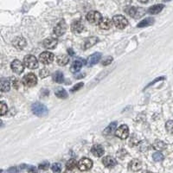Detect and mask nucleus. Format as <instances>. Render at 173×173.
Wrapping results in <instances>:
<instances>
[{"label": "nucleus", "instance_id": "f257e3e1", "mask_svg": "<svg viewBox=\"0 0 173 173\" xmlns=\"http://www.w3.org/2000/svg\"><path fill=\"white\" fill-rule=\"evenodd\" d=\"M31 110H32V113L38 117L45 116L48 113V109L47 108V107L39 102L34 103L31 107Z\"/></svg>", "mask_w": 173, "mask_h": 173}, {"label": "nucleus", "instance_id": "f03ea898", "mask_svg": "<svg viewBox=\"0 0 173 173\" xmlns=\"http://www.w3.org/2000/svg\"><path fill=\"white\" fill-rule=\"evenodd\" d=\"M22 83L25 86V87H29V88H31L36 86L37 83V78L36 76L32 74V73H30L25 75L23 79H22Z\"/></svg>", "mask_w": 173, "mask_h": 173}, {"label": "nucleus", "instance_id": "7ed1b4c3", "mask_svg": "<svg viewBox=\"0 0 173 173\" xmlns=\"http://www.w3.org/2000/svg\"><path fill=\"white\" fill-rule=\"evenodd\" d=\"M24 63L25 67L30 69H36L38 68V61L36 57L32 55H28L24 57Z\"/></svg>", "mask_w": 173, "mask_h": 173}, {"label": "nucleus", "instance_id": "20e7f679", "mask_svg": "<svg viewBox=\"0 0 173 173\" xmlns=\"http://www.w3.org/2000/svg\"><path fill=\"white\" fill-rule=\"evenodd\" d=\"M113 24L119 29H125L128 25V21L124 16L117 15L113 17Z\"/></svg>", "mask_w": 173, "mask_h": 173}, {"label": "nucleus", "instance_id": "39448f33", "mask_svg": "<svg viewBox=\"0 0 173 173\" xmlns=\"http://www.w3.org/2000/svg\"><path fill=\"white\" fill-rule=\"evenodd\" d=\"M86 18L91 24H99V22L101 21L102 16H101V14L99 11H89L87 14Z\"/></svg>", "mask_w": 173, "mask_h": 173}, {"label": "nucleus", "instance_id": "423d86ee", "mask_svg": "<svg viewBox=\"0 0 173 173\" xmlns=\"http://www.w3.org/2000/svg\"><path fill=\"white\" fill-rule=\"evenodd\" d=\"M115 135L121 139H125L129 135V128L126 125H121L115 130Z\"/></svg>", "mask_w": 173, "mask_h": 173}, {"label": "nucleus", "instance_id": "0eeeda50", "mask_svg": "<svg viewBox=\"0 0 173 173\" xmlns=\"http://www.w3.org/2000/svg\"><path fill=\"white\" fill-rule=\"evenodd\" d=\"M93 166V161L91 159H89L88 157H82L81 160L78 163V168L82 171H89L92 168Z\"/></svg>", "mask_w": 173, "mask_h": 173}, {"label": "nucleus", "instance_id": "6e6552de", "mask_svg": "<svg viewBox=\"0 0 173 173\" xmlns=\"http://www.w3.org/2000/svg\"><path fill=\"white\" fill-rule=\"evenodd\" d=\"M67 31V24L64 21H60L54 28V34L57 36H61Z\"/></svg>", "mask_w": 173, "mask_h": 173}, {"label": "nucleus", "instance_id": "1a4fd4ad", "mask_svg": "<svg viewBox=\"0 0 173 173\" xmlns=\"http://www.w3.org/2000/svg\"><path fill=\"white\" fill-rule=\"evenodd\" d=\"M55 59L54 54L48 51H44V52L41 53L39 56V60L43 64H50Z\"/></svg>", "mask_w": 173, "mask_h": 173}, {"label": "nucleus", "instance_id": "9d476101", "mask_svg": "<svg viewBox=\"0 0 173 173\" xmlns=\"http://www.w3.org/2000/svg\"><path fill=\"white\" fill-rule=\"evenodd\" d=\"M24 63H23L21 61L19 60H14L11 64L12 71L14 73H16L17 75H20L21 73L24 72Z\"/></svg>", "mask_w": 173, "mask_h": 173}, {"label": "nucleus", "instance_id": "9b49d317", "mask_svg": "<svg viewBox=\"0 0 173 173\" xmlns=\"http://www.w3.org/2000/svg\"><path fill=\"white\" fill-rule=\"evenodd\" d=\"M84 30V24L81 20H75L71 24V30L74 33H81Z\"/></svg>", "mask_w": 173, "mask_h": 173}, {"label": "nucleus", "instance_id": "f8f14e48", "mask_svg": "<svg viewBox=\"0 0 173 173\" xmlns=\"http://www.w3.org/2000/svg\"><path fill=\"white\" fill-rule=\"evenodd\" d=\"M43 45L44 48H48V49H54L57 46V40L53 37L46 38L43 42Z\"/></svg>", "mask_w": 173, "mask_h": 173}, {"label": "nucleus", "instance_id": "ddd939ff", "mask_svg": "<svg viewBox=\"0 0 173 173\" xmlns=\"http://www.w3.org/2000/svg\"><path fill=\"white\" fill-rule=\"evenodd\" d=\"M98 25L101 30H109L113 25V20L111 21V19H109L107 17H102Z\"/></svg>", "mask_w": 173, "mask_h": 173}, {"label": "nucleus", "instance_id": "4468645a", "mask_svg": "<svg viewBox=\"0 0 173 173\" xmlns=\"http://www.w3.org/2000/svg\"><path fill=\"white\" fill-rule=\"evenodd\" d=\"M101 59V53L100 52L93 53L92 56L89 57V60H88V65H89V66H93L94 64H96L97 62H99Z\"/></svg>", "mask_w": 173, "mask_h": 173}, {"label": "nucleus", "instance_id": "2eb2a0df", "mask_svg": "<svg viewBox=\"0 0 173 173\" xmlns=\"http://www.w3.org/2000/svg\"><path fill=\"white\" fill-rule=\"evenodd\" d=\"M26 45V41L24 37H16L13 41V46L17 49H23Z\"/></svg>", "mask_w": 173, "mask_h": 173}, {"label": "nucleus", "instance_id": "dca6fc26", "mask_svg": "<svg viewBox=\"0 0 173 173\" xmlns=\"http://www.w3.org/2000/svg\"><path fill=\"white\" fill-rule=\"evenodd\" d=\"M102 163L106 167H108V168H112L113 166H115L117 164L116 160L111 156H106V157H103Z\"/></svg>", "mask_w": 173, "mask_h": 173}, {"label": "nucleus", "instance_id": "f3484780", "mask_svg": "<svg viewBox=\"0 0 173 173\" xmlns=\"http://www.w3.org/2000/svg\"><path fill=\"white\" fill-rule=\"evenodd\" d=\"M91 153H93V156L100 157L103 156V154H104V148L100 145H94L91 149Z\"/></svg>", "mask_w": 173, "mask_h": 173}, {"label": "nucleus", "instance_id": "a211bd4d", "mask_svg": "<svg viewBox=\"0 0 173 173\" xmlns=\"http://www.w3.org/2000/svg\"><path fill=\"white\" fill-rule=\"evenodd\" d=\"M129 170L133 171H138L141 169L142 167V164L140 161H139L138 159H133L129 163Z\"/></svg>", "mask_w": 173, "mask_h": 173}, {"label": "nucleus", "instance_id": "6ab92c4d", "mask_svg": "<svg viewBox=\"0 0 173 173\" xmlns=\"http://www.w3.org/2000/svg\"><path fill=\"white\" fill-rule=\"evenodd\" d=\"M99 41V38L98 37H95V36H91V37H89L87 40L85 41L84 43V49H88V48H91L93 45H95L98 43Z\"/></svg>", "mask_w": 173, "mask_h": 173}, {"label": "nucleus", "instance_id": "aec40b11", "mask_svg": "<svg viewBox=\"0 0 173 173\" xmlns=\"http://www.w3.org/2000/svg\"><path fill=\"white\" fill-rule=\"evenodd\" d=\"M154 24V19L153 17H146L145 19H143L138 24V28H145V27H148L151 26L152 24Z\"/></svg>", "mask_w": 173, "mask_h": 173}, {"label": "nucleus", "instance_id": "412c9836", "mask_svg": "<svg viewBox=\"0 0 173 173\" xmlns=\"http://www.w3.org/2000/svg\"><path fill=\"white\" fill-rule=\"evenodd\" d=\"M164 7H165L164 4H155V5L152 6V7H150V9L148 10V12L150 14H153V15L158 14L159 12L162 11V10L164 9Z\"/></svg>", "mask_w": 173, "mask_h": 173}, {"label": "nucleus", "instance_id": "4be33fe9", "mask_svg": "<svg viewBox=\"0 0 173 173\" xmlns=\"http://www.w3.org/2000/svg\"><path fill=\"white\" fill-rule=\"evenodd\" d=\"M0 86H1V91L2 92H8L11 89V83L8 79H1L0 81Z\"/></svg>", "mask_w": 173, "mask_h": 173}, {"label": "nucleus", "instance_id": "5701e85b", "mask_svg": "<svg viewBox=\"0 0 173 173\" xmlns=\"http://www.w3.org/2000/svg\"><path fill=\"white\" fill-rule=\"evenodd\" d=\"M81 67H82V61L81 60H75L73 61L72 65H71V68H70V70L73 73L78 72V71H80Z\"/></svg>", "mask_w": 173, "mask_h": 173}, {"label": "nucleus", "instance_id": "b1692460", "mask_svg": "<svg viewBox=\"0 0 173 173\" xmlns=\"http://www.w3.org/2000/svg\"><path fill=\"white\" fill-rule=\"evenodd\" d=\"M57 63L60 65V66H65V65H67L69 63V58L66 55H60V56L57 57Z\"/></svg>", "mask_w": 173, "mask_h": 173}, {"label": "nucleus", "instance_id": "393cba45", "mask_svg": "<svg viewBox=\"0 0 173 173\" xmlns=\"http://www.w3.org/2000/svg\"><path fill=\"white\" fill-rule=\"evenodd\" d=\"M53 81H56L57 83H61L64 81V76H63V74L61 72V71H57L56 73L53 74Z\"/></svg>", "mask_w": 173, "mask_h": 173}, {"label": "nucleus", "instance_id": "a878e982", "mask_svg": "<svg viewBox=\"0 0 173 173\" xmlns=\"http://www.w3.org/2000/svg\"><path fill=\"white\" fill-rule=\"evenodd\" d=\"M55 94L60 99H66L68 97V93L62 88H57L55 91Z\"/></svg>", "mask_w": 173, "mask_h": 173}, {"label": "nucleus", "instance_id": "bb28decb", "mask_svg": "<svg viewBox=\"0 0 173 173\" xmlns=\"http://www.w3.org/2000/svg\"><path fill=\"white\" fill-rule=\"evenodd\" d=\"M116 125H117L116 122H113V123L109 124L108 126L105 129V131H104L105 134L109 135V134H111V133H113V132H115V130H116Z\"/></svg>", "mask_w": 173, "mask_h": 173}, {"label": "nucleus", "instance_id": "cd10ccee", "mask_svg": "<svg viewBox=\"0 0 173 173\" xmlns=\"http://www.w3.org/2000/svg\"><path fill=\"white\" fill-rule=\"evenodd\" d=\"M76 166H78V164L75 159H70L69 161H68V163L66 164V168L69 171H72L75 168H76Z\"/></svg>", "mask_w": 173, "mask_h": 173}, {"label": "nucleus", "instance_id": "c85d7f7f", "mask_svg": "<svg viewBox=\"0 0 173 173\" xmlns=\"http://www.w3.org/2000/svg\"><path fill=\"white\" fill-rule=\"evenodd\" d=\"M125 12L128 14L129 16H133V17H136L138 14V9L136 7H128V8L125 9Z\"/></svg>", "mask_w": 173, "mask_h": 173}, {"label": "nucleus", "instance_id": "c756f323", "mask_svg": "<svg viewBox=\"0 0 173 173\" xmlns=\"http://www.w3.org/2000/svg\"><path fill=\"white\" fill-rule=\"evenodd\" d=\"M153 159H154V161H156V162L162 161V160L164 159V156H163V154H162L161 153H153Z\"/></svg>", "mask_w": 173, "mask_h": 173}, {"label": "nucleus", "instance_id": "7c9ffc66", "mask_svg": "<svg viewBox=\"0 0 173 173\" xmlns=\"http://www.w3.org/2000/svg\"><path fill=\"white\" fill-rule=\"evenodd\" d=\"M165 127H166V130L168 133L173 134V121H167L165 124Z\"/></svg>", "mask_w": 173, "mask_h": 173}, {"label": "nucleus", "instance_id": "2f4dec72", "mask_svg": "<svg viewBox=\"0 0 173 173\" xmlns=\"http://www.w3.org/2000/svg\"><path fill=\"white\" fill-rule=\"evenodd\" d=\"M51 169L54 172H60L61 170V165L59 163H55L51 166Z\"/></svg>", "mask_w": 173, "mask_h": 173}, {"label": "nucleus", "instance_id": "473e14b6", "mask_svg": "<svg viewBox=\"0 0 173 173\" xmlns=\"http://www.w3.org/2000/svg\"><path fill=\"white\" fill-rule=\"evenodd\" d=\"M83 82H79V83H77L76 85H75L74 87H73L72 89H71V92L74 93V92H76L78 90H80V89L83 87Z\"/></svg>", "mask_w": 173, "mask_h": 173}, {"label": "nucleus", "instance_id": "72a5a7b5", "mask_svg": "<svg viewBox=\"0 0 173 173\" xmlns=\"http://www.w3.org/2000/svg\"><path fill=\"white\" fill-rule=\"evenodd\" d=\"M7 111H8V107H7V106L5 105L4 101H2L1 102V115L3 116L4 115L5 113H7Z\"/></svg>", "mask_w": 173, "mask_h": 173}, {"label": "nucleus", "instance_id": "f704fd0d", "mask_svg": "<svg viewBox=\"0 0 173 173\" xmlns=\"http://www.w3.org/2000/svg\"><path fill=\"white\" fill-rule=\"evenodd\" d=\"M39 75H40L41 78H45V77H47L48 75H49V71H48V69L44 68V69H43L42 70H40Z\"/></svg>", "mask_w": 173, "mask_h": 173}, {"label": "nucleus", "instance_id": "c9c22d12", "mask_svg": "<svg viewBox=\"0 0 173 173\" xmlns=\"http://www.w3.org/2000/svg\"><path fill=\"white\" fill-rule=\"evenodd\" d=\"M48 167H49V163L48 161L43 162L42 164L39 165V169L41 170H47L48 169Z\"/></svg>", "mask_w": 173, "mask_h": 173}, {"label": "nucleus", "instance_id": "e433bc0d", "mask_svg": "<svg viewBox=\"0 0 173 173\" xmlns=\"http://www.w3.org/2000/svg\"><path fill=\"white\" fill-rule=\"evenodd\" d=\"M112 61H113V58H112V57H108V58H107V59H105V60L102 61V65L107 66V65L110 64Z\"/></svg>", "mask_w": 173, "mask_h": 173}, {"label": "nucleus", "instance_id": "4c0bfd02", "mask_svg": "<svg viewBox=\"0 0 173 173\" xmlns=\"http://www.w3.org/2000/svg\"><path fill=\"white\" fill-rule=\"evenodd\" d=\"M161 80H165V77L164 76H161V77H158V78H157V79H155L154 81H152V82H150L149 84L146 86V88H148V87H150V86H152V85H153L154 83H156L157 81H161Z\"/></svg>", "mask_w": 173, "mask_h": 173}, {"label": "nucleus", "instance_id": "58836bf2", "mask_svg": "<svg viewBox=\"0 0 173 173\" xmlns=\"http://www.w3.org/2000/svg\"><path fill=\"white\" fill-rule=\"evenodd\" d=\"M68 52H69V56H71V57L74 56V51L72 50V48H69V49H68Z\"/></svg>", "mask_w": 173, "mask_h": 173}, {"label": "nucleus", "instance_id": "ea45409f", "mask_svg": "<svg viewBox=\"0 0 173 173\" xmlns=\"http://www.w3.org/2000/svg\"><path fill=\"white\" fill-rule=\"evenodd\" d=\"M28 171H36V169H35V168H33V167L30 166V168H28Z\"/></svg>", "mask_w": 173, "mask_h": 173}, {"label": "nucleus", "instance_id": "a19ab883", "mask_svg": "<svg viewBox=\"0 0 173 173\" xmlns=\"http://www.w3.org/2000/svg\"><path fill=\"white\" fill-rule=\"evenodd\" d=\"M140 3H143V4H145V3H148L150 0H139Z\"/></svg>", "mask_w": 173, "mask_h": 173}, {"label": "nucleus", "instance_id": "79ce46f5", "mask_svg": "<svg viewBox=\"0 0 173 173\" xmlns=\"http://www.w3.org/2000/svg\"><path fill=\"white\" fill-rule=\"evenodd\" d=\"M82 77H84V75L82 74V75H79L78 76H75V78H77V79H80V78H82Z\"/></svg>", "mask_w": 173, "mask_h": 173}, {"label": "nucleus", "instance_id": "37998d69", "mask_svg": "<svg viewBox=\"0 0 173 173\" xmlns=\"http://www.w3.org/2000/svg\"><path fill=\"white\" fill-rule=\"evenodd\" d=\"M165 1H166V2H168V1H171V0H165Z\"/></svg>", "mask_w": 173, "mask_h": 173}]
</instances>
